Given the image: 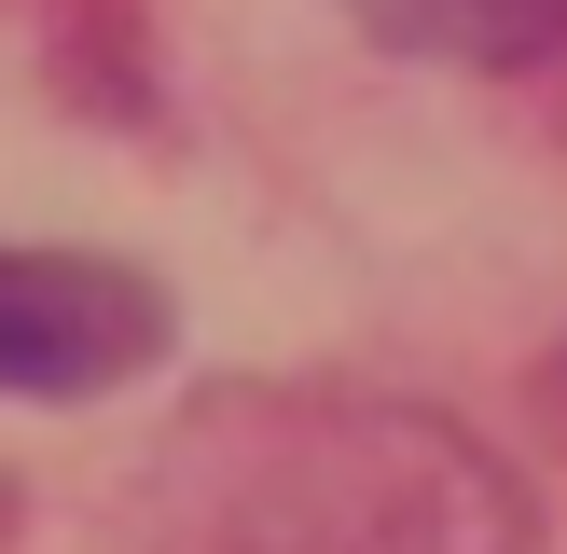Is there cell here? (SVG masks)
<instances>
[{"mask_svg":"<svg viewBox=\"0 0 567 554\" xmlns=\"http://www.w3.org/2000/svg\"><path fill=\"white\" fill-rule=\"evenodd\" d=\"M236 443L264 458L249 499L305 554H540L513 471L485 443H457L443 416H402V402H291L277 416V402H249Z\"/></svg>","mask_w":567,"mask_h":554,"instance_id":"obj_1","label":"cell"},{"mask_svg":"<svg viewBox=\"0 0 567 554\" xmlns=\"http://www.w3.org/2000/svg\"><path fill=\"white\" fill-rule=\"evenodd\" d=\"M166 360V291L111 249H0V402H97Z\"/></svg>","mask_w":567,"mask_h":554,"instance_id":"obj_2","label":"cell"},{"mask_svg":"<svg viewBox=\"0 0 567 554\" xmlns=\"http://www.w3.org/2000/svg\"><path fill=\"white\" fill-rule=\"evenodd\" d=\"M388 42L457 55V70H526V55H567V0H360Z\"/></svg>","mask_w":567,"mask_h":554,"instance_id":"obj_3","label":"cell"}]
</instances>
